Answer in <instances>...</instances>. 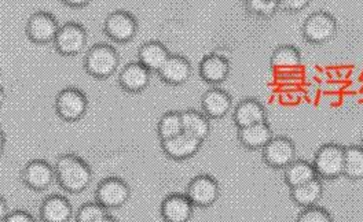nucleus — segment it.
Returning <instances> with one entry per match:
<instances>
[{
  "instance_id": "obj_1",
  "label": "nucleus",
  "mask_w": 363,
  "mask_h": 222,
  "mask_svg": "<svg viewBox=\"0 0 363 222\" xmlns=\"http://www.w3.org/2000/svg\"><path fill=\"white\" fill-rule=\"evenodd\" d=\"M54 169L58 184L69 194H80L90 187L92 169L82 156L62 154L57 158Z\"/></svg>"
},
{
  "instance_id": "obj_2",
  "label": "nucleus",
  "mask_w": 363,
  "mask_h": 222,
  "mask_svg": "<svg viewBox=\"0 0 363 222\" xmlns=\"http://www.w3.org/2000/svg\"><path fill=\"white\" fill-rule=\"evenodd\" d=\"M120 64L116 48L106 43L92 45L84 57V70L96 80L109 78Z\"/></svg>"
},
{
  "instance_id": "obj_3",
  "label": "nucleus",
  "mask_w": 363,
  "mask_h": 222,
  "mask_svg": "<svg viewBox=\"0 0 363 222\" xmlns=\"http://www.w3.org/2000/svg\"><path fill=\"white\" fill-rule=\"evenodd\" d=\"M54 107L62 121L76 122L80 121L89 110V99L82 89L68 87L58 92Z\"/></svg>"
},
{
  "instance_id": "obj_4",
  "label": "nucleus",
  "mask_w": 363,
  "mask_h": 222,
  "mask_svg": "<svg viewBox=\"0 0 363 222\" xmlns=\"http://www.w3.org/2000/svg\"><path fill=\"white\" fill-rule=\"evenodd\" d=\"M318 177L336 180L344 173V147L336 143L320 146L313 162Z\"/></svg>"
},
{
  "instance_id": "obj_5",
  "label": "nucleus",
  "mask_w": 363,
  "mask_h": 222,
  "mask_svg": "<svg viewBox=\"0 0 363 222\" xmlns=\"http://www.w3.org/2000/svg\"><path fill=\"white\" fill-rule=\"evenodd\" d=\"M303 37L311 45H325L336 36L337 21L328 11H315L303 23Z\"/></svg>"
},
{
  "instance_id": "obj_6",
  "label": "nucleus",
  "mask_w": 363,
  "mask_h": 222,
  "mask_svg": "<svg viewBox=\"0 0 363 222\" xmlns=\"http://www.w3.org/2000/svg\"><path fill=\"white\" fill-rule=\"evenodd\" d=\"M131 197L130 185L120 177L104 178L95 191V200L105 209L112 210L123 207Z\"/></svg>"
},
{
  "instance_id": "obj_7",
  "label": "nucleus",
  "mask_w": 363,
  "mask_h": 222,
  "mask_svg": "<svg viewBox=\"0 0 363 222\" xmlns=\"http://www.w3.org/2000/svg\"><path fill=\"white\" fill-rule=\"evenodd\" d=\"M61 25L48 11L33 13L26 23V36L35 45L54 43Z\"/></svg>"
},
{
  "instance_id": "obj_8",
  "label": "nucleus",
  "mask_w": 363,
  "mask_h": 222,
  "mask_svg": "<svg viewBox=\"0 0 363 222\" xmlns=\"http://www.w3.org/2000/svg\"><path fill=\"white\" fill-rule=\"evenodd\" d=\"M138 28L139 25L134 14L124 10H116L111 13L104 23L105 35L120 45L131 42L138 33Z\"/></svg>"
},
{
  "instance_id": "obj_9",
  "label": "nucleus",
  "mask_w": 363,
  "mask_h": 222,
  "mask_svg": "<svg viewBox=\"0 0 363 222\" xmlns=\"http://www.w3.org/2000/svg\"><path fill=\"white\" fill-rule=\"evenodd\" d=\"M186 195L197 207H211L220 197V185L218 180L209 175H200L191 178L186 188Z\"/></svg>"
},
{
  "instance_id": "obj_10",
  "label": "nucleus",
  "mask_w": 363,
  "mask_h": 222,
  "mask_svg": "<svg viewBox=\"0 0 363 222\" xmlns=\"http://www.w3.org/2000/svg\"><path fill=\"white\" fill-rule=\"evenodd\" d=\"M87 45V30L79 23L61 25L54 47L64 57L79 55Z\"/></svg>"
},
{
  "instance_id": "obj_11",
  "label": "nucleus",
  "mask_w": 363,
  "mask_h": 222,
  "mask_svg": "<svg viewBox=\"0 0 363 222\" xmlns=\"http://www.w3.org/2000/svg\"><path fill=\"white\" fill-rule=\"evenodd\" d=\"M263 160L272 169H286L296 160L295 143L286 136H274L263 148Z\"/></svg>"
},
{
  "instance_id": "obj_12",
  "label": "nucleus",
  "mask_w": 363,
  "mask_h": 222,
  "mask_svg": "<svg viewBox=\"0 0 363 222\" xmlns=\"http://www.w3.org/2000/svg\"><path fill=\"white\" fill-rule=\"evenodd\" d=\"M21 180L32 191L42 192L57 180L55 169L45 159H32L23 166Z\"/></svg>"
},
{
  "instance_id": "obj_13",
  "label": "nucleus",
  "mask_w": 363,
  "mask_h": 222,
  "mask_svg": "<svg viewBox=\"0 0 363 222\" xmlns=\"http://www.w3.org/2000/svg\"><path fill=\"white\" fill-rule=\"evenodd\" d=\"M194 213V204L186 194H171L161 201L160 214L164 222H189Z\"/></svg>"
},
{
  "instance_id": "obj_14",
  "label": "nucleus",
  "mask_w": 363,
  "mask_h": 222,
  "mask_svg": "<svg viewBox=\"0 0 363 222\" xmlns=\"http://www.w3.org/2000/svg\"><path fill=\"white\" fill-rule=\"evenodd\" d=\"M203 143L204 141L183 132L169 140L161 141V150L164 156H168L169 159L186 160L193 158L201 150Z\"/></svg>"
},
{
  "instance_id": "obj_15",
  "label": "nucleus",
  "mask_w": 363,
  "mask_h": 222,
  "mask_svg": "<svg viewBox=\"0 0 363 222\" xmlns=\"http://www.w3.org/2000/svg\"><path fill=\"white\" fill-rule=\"evenodd\" d=\"M150 73L139 61L130 62L118 74V87L128 93H140L150 84Z\"/></svg>"
},
{
  "instance_id": "obj_16",
  "label": "nucleus",
  "mask_w": 363,
  "mask_h": 222,
  "mask_svg": "<svg viewBox=\"0 0 363 222\" xmlns=\"http://www.w3.org/2000/svg\"><path fill=\"white\" fill-rule=\"evenodd\" d=\"M266 107L255 98H247L241 100L233 111V121L238 129L247 128L259 122H266Z\"/></svg>"
},
{
  "instance_id": "obj_17",
  "label": "nucleus",
  "mask_w": 363,
  "mask_h": 222,
  "mask_svg": "<svg viewBox=\"0 0 363 222\" xmlns=\"http://www.w3.org/2000/svg\"><path fill=\"white\" fill-rule=\"evenodd\" d=\"M160 78L169 86H182L189 81L191 76V64L184 57L174 54L168 58L164 66L159 70Z\"/></svg>"
},
{
  "instance_id": "obj_18",
  "label": "nucleus",
  "mask_w": 363,
  "mask_h": 222,
  "mask_svg": "<svg viewBox=\"0 0 363 222\" xmlns=\"http://www.w3.org/2000/svg\"><path fill=\"white\" fill-rule=\"evenodd\" d=\"M230 74V62L220 54H208L200 62V76L208 84H222Z\"/></svg>"
},
{
  "instance_id": "obj_19",
  "label": "nucleus",
  "mask_w": 363,
  "mask_h": 222,
  "mask_svg": "<svg viewBox=\"0 0 363 222\" xmlns=\"http://www.w3.org/2000/svg\"><path fill=\"white\" fill-rule=\"evenodd\" d=\"M233 106L231 95L222 88L208 89L201 98V109L208 118H223Z\"/></svg>"
},
{
  "instance_id": "obj_20",
  "label": "nucleus",
  "mask_w": 363,
  "mask_h": 222,
  "mask_svg": "<svg viewBox=\"0 0 363 222\" xmlns=\"http://www.w3.org/2000/svg\"><path fill=\"white\" fill-rule=\"evenodd\" d=\"M72 216V203L62 195H51L40 206V218L43 222H69Z\"/></svg>"
},
{
  "instance_id": "obj_21",
  "label": "nucleus",
  "mask_w": 363,
  "mask_h": 222,
  "mask_svg": "<svg viewBox=\"0 0 363 222\" xmlns=\"http://www.w3.org/2000/svg\"><path fill=\"white\" fill-rule=\"evenodd\" d=\"M238 141L248 150H263L272 141V131L266 122H259L238 129Z\"/></svg>"
},
{
  "instance_id": "obj_22",
  "label": "nucleus",
  "mask_w": 363,
  "mask_h": 222,
  "mask_svg": "<svg viewBox=\"0 0 363 222\" xmlns=\"http://www.w3.org/2000/svg\"><path fill=\"white\" fill-rule=\"evenodd\" d=\"M169 57L171 54L168 48L157 40L146 42L138 49L139 62L150 71H156V73H159L160 69L164 66V64L168 61Z\"/></svg>"
},
{
  "instance_id": "obj_23",
  "label": "nucleus",
  "mask_w": 363,
  "mask_h": 222,
  "mask_svg": "<svg viewBox=\"0 0 363 222\" xmlns=\"http://www.w3.org/2000/svg\"><path fill=\"white\" fill-rule=\"evenodd\" d=\"M182 122L184 134H190L201 141H204L211 134V122L204 112L194 109L182 111Z\"/></svg>"
},
{
  "instance_id": "obj_24",
  "label": "nucleus",
  "mask_w": 363,
  "mask_h": 222,
  "mask_svg": "<svg viewBox=\"0 0 363 222\" xmlns=\"http://www.w3.org/2000/svg\"><path fill=\"white\" fill-rule=\"evenodd\" d=\"M322 195H323V184L319 177L291 189V199L294 200L295 204L303 209L315 206L318 200L322 198Z\"/></svg>"
},
{
  "instance_id": "obj_25",
  "label": "nucleus",
  "mask_w": 363,
  "mask_h": 222,
  "mask_svg": "<svg viewBox=\"0 0 363 222\" xmlns=\"http://www.w3.org/2000/svg\"><path fill=\"white\" fill-rule=\"evenodd\" d=\"M317 177L318 175L314 165L304 159H296L284 172L285 184L291 189Z\"/></svg>"
},
{
  "instance_id": "obj_26",
  "label": "nucleus",
  "mask_w": 363,
  "mask_h": 222,
  "mask_svg": "<svg viewBox=\"0 0 363 222\" xmlns=\"http://www.w3.org/2000/svg\"><path fill=\"white\" fill-rule=\"evenodd\" d=\"M300 64H301V52L292 45H282L277 47L270 59V66L274 70L295 69L300 66Z\"/></svg>"
},
{
  "instance_id": "obj_27",
  "label": "nucleus",
  "mask_w": 363,
  "mask_h": 222,
  "mask_svg": "<svg viewBox=\"0 0 363 222\" xmlns=\"http://www.w3.org/2000/svg\"><path fill=\"white\" fill-rule=\"evenodd\" d=\"M350 180L363 178V147L362 146H348L344 148V173Z\"/></svg>"
},
{
  "instance_id": "obj_28",
  "label": "nucleus",
  "mask_w": 363,
  "mask_h": 222,
  "mask_svg": "<svg viewBox=\"0 0 363 222\" xmlns=\"http://www.w3.org/2000/svg\"><path fill=\"white\" fill-rule=\"evenodd\" d=\"M181 134H183L181 111L164 112L157 124V134H159L160 141L169 140Z\"/></svg>"
},
{
  "instance_id": "obj_29",
  "label": "nucleus",
  "mask_w": 363,
  "mask_h": 222,
  "mask_svg": "<svg viewBox=\"0 0 363 222\" xmlns=\"http://www.w3.org/2000/svg\"><path fill=\"white\" fill-rule=\"evenodd\" d=\"M244 6L248 13L259 18H272L279 8V0H247Z\"/></svg>"
},
{
  "instance_id": "obj_30",
  "label": "nucleus",
  "mask_w": 363,
  "mask_h": 222,
  "mask_svg": "<svg viewBox=\"0 0 363 222\" xmlns=\"http://www.w3.org/2000/svg\"><path fill=\"white\" fill-rule=\"evenodd\" d=\"M108 209H105L98 201H89L79 207L76 213V222H95L106 217Z\"/></svg>"
},
{
  "instance_id": "obj_31",
  "label": "nucleus",
  "mask_w": 363,
  "mask_h": 222,
  "mask_svg": "<svg viewBox=\"0 0 363 222\" xmlns=\"http://www.w3.org/2000/svg\"><path fill=\"white\" fill-rule=\"evenodd\" d=\"M296 222H335L332 214L320 206H311L303 209L297 216Z\"/></svg>"
},
{
  "instance_id": "obj_32",
  "label": "nucleus",
  "mask_w": 363,
  "mask_h": 222,
  "mask_svg": "<svg viewBox=\"0 0 363 222\" xmlns=\"http://www.w3.org/2000/svg\"><path fill=\"white\" fill-rule=\"evenodd\" d=\"M310 6L308 0H279V8L288 13H298Z\"/></svg>"
},
{
  "instance_id": "obj_33",
  "label": "nucleus",
  "mask_w": 363,
  "mask_h": 222,
  "mask_svg": "<svg viewBox=\"0 0 363 222\" xmlns=\"http://www.w3.org/2000/svg\"><path fill=\"white\" fill-rule=\"evenodd\" d=\"M1 222H36V220L26 210H16L10 211V214L4 220H1Z\"/></svg>"
},
{
  "instance_id": "obj_34",
  "label": "nucleus",
  "mask_w": 363,
  "mask_h": 222,
  "mask_svg": "<svg viewBox=\"0 0 363 222\" xmlns=\"http://www.w3.org/2000/svg\"><path fill=\"white\" fill-rule=\"evenodd\" d=\"M62 3L68 7H73V8H82V7H86L90 4L89 0H64Z\"/></svg>"
},
{
  "instance_id": "obj_35",
  "label": "nucleus",
  "mask_w": 363,
  "mask_h": 222,
  "mask_svg": "<svg viewBox=\"0 0 363 222\" xmlns=\"http://www.w3.org/2000/svg\"><path fill=\"white\" fill-rule=\"evenodd\" d=\"M9 214H10V211L7 209V201L4 198H1V220H4Z\"/></svg>"
},
{
  "instance_id": "obj_36",
  "label": "nucleus",
  "mask_w": 363,
  "mask_h": 222,
  "mask_svg": "<svg viewBox=\"0 0 363 222\" xmlns=\"http://www.w3.org/2000/svg\"><path fill=\"white\" fill-rule=\"evenodd\" d=\"M0 147H1V154L4 153V148H6V144H7V139H6V134L4 132H1V136H0Z\"/></svg>"
},
{
  "instance_id": "obj_37",
  "label": "nucleus",
  "mask_w": 363,
  "mask_h": 222,
  "mask_svg": "<svg viewBox=\"0 0 363 222\" xmlns=\"http://www.w3.org/2000/svg\"><path fill=\"white\" fill-rule=\"evenodd\" d=\"M95 222H117V220H116L114 217H112L111 214H108L106 217H104V218H101V220H98V221Z\"/></svg>"
},
{
  "instance_id": "obj_38",
  "label": "nucleus",
  "mask_w": 363,
  "mask_h": 222,
  "mask_svg": "<svg viewBox=\"0 0 363 222\" xmlns=\"http://www.w3.org/2000/svg\"><path fill=\"white\" fill-rule=\"evenodd\" d=\"M361 143H362V147H363V131H362V134H361Z\"/></svg>"
}]
</instances>
